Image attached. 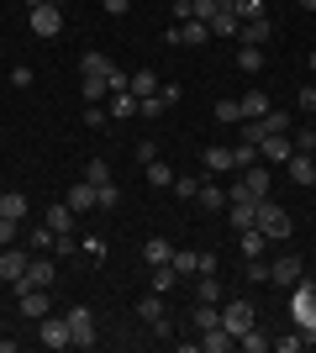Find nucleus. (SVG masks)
Instances as JSON below:
<instances>
[{
    "instance_id": "obj_1",
    "label": "nucleus",
    "mask_w": 316,
    "mask_h": 353,
    "mask_svg": "<svg viewBox=\"0 0 316 353\" xmlns=\"http://www.w3.org/2000/svg\"><path fill=\"white\" fill-rule=\"evenodd\" d=\"M127 79H132V74L116 69L105 53H85V59H79V90H85V105H101L111 90H127Z\"/></svg>"
},
{
    "instance_id": "obj_2",
    "label": "nucleus",
    "mask_w": 316,
    "mask_h": 353,
    "mask_svg": "<svg viewBox=\"0 0 316 353\" xmlns=\"http://www.w3.org/2000/svg\"><path fill=\"white\" fill-rule=\"evenodd\" d=\"M258 232L269 237V243H290V232H295V216H290L285 206H274V201H258Z\"/></svg>"
},
{
    "instance_id": "obj_3",
    "label": "nucleus",
    "mask_w": 316,
    "mask_h": 353,
    "mask_svg": "<svg viewBox=\"0 0 316 353\" xmlns=\"http://www.w3.org/2000/svg\"><path fill=\"white\" fill-rule=\"evenodd\" d=\"M290 311H295V327H316V280H295L290 285Z\"/></svg>"
},
{
    "instance_id": "obj_4",
    "label": "nucleus",
    "mask_w": 316,
    "mask_h": 353,
    "mask_svg": "<svg viewBox=\"0 0 316 353\" xmlns=\"http://www.w3.org/2000/svg\"><path fill=\"white\" fill-rule=\"evenodd\" d=\"M63 316H69V338H74V348H95V311L90 306H69L63 311Z\"/></svg>"
},
{
    "instance_id": "obj_5",
    "label": "nucleus",
    "mask_w": 316,
    "mask_h": 353,
    "mask_svg": "<svg viewBox=\"0 0 316 353\" xmlns=\"http://www.w3.org/2000/svg\"><path fill=\"white\" fill-rule=\"evenodd\" d=\"M253 322H258V316H253V301H248V295H238V301H227V306H222V327L232 332V338H242Z\"/></svg>"
},
{
    "instance_id": "obj_6",
    "label": "nucleus",
    "mask_w": 316,
    "mask_h": 353,
    "mask_svg": "<svg viewBox=\"0 0 316 353\" xmlns=\"http://www.w3.org/2000/svg\"><path fill=\"white\" fill-rule=\"evenodd\" d=\"M37 338H43V348H74V338H69V316H37Z\"/></svg>"
},
{
    "instance_id": "obj_7",
    "label": "nucleus",
    "mask_w": 316,
    "mask_h": 353,
    "mask_svg": "<svg viewBox=\"0 0 316 353\" xmlns=\"http://www.w3.org/2000/svg\"><path fill=\"white\" fill-rule=\"evenodd\" d=\"M232 190L253 195V201H269V169L264 163H248V169H238V185Z\"/></svg>"
},
{
    "instance_id": "obj_8",
    "label": "nucleus",
    "mask_w": 316,
    "mask_h": 353,
    "mask_svg": "<svg viewBox=\"0 0 316 353\" xmlns=\"http://www.w3.org/2000/svg\"><path fill=\"white\" fill-rule=\"evenodd\" d=\"M306 274V264H301V253H274V264H269V280L280 285V290H290V285Z\"/></svg>"
},
{
    "instance_id": "obj_9",
    "label": "nucleus",
    "mask_w": 316,
    "mask_h": 353,
    "mask_svg": "<svg viewBox=\"0 0 316 353\" xmlns=\"http://www.w3.org/2000/svg\"><path fill=\"white\" fill-rule=\"evenodd\" d=\"M27 264H32V248H16V243H11V248H0V280H6V285L21 280Z\"/></svg>"
},
{
    "instance_id": "obj_10",
    "label": "nucleus",
    "mask_w": 316,
    "mask_h": 353,
    "mask_svg": "<svg viewBox=\"0 0 316 353\" xmlns=\"http://www.w3.org/2000/svg\"><path fill=\"white\" fill-rule=\"evenodd\" d=\"M27 285H43V290H53V280H59V264H53V253H32L27 274H21Z\"/></svg>"
},
{
    "instance_id": "obj_11",
    "label": "nucleus",
    "mask_w": 316,
    "mask_h": 353,
    "mask_svg": "<svg viewBox=\"0 0 316 353\" xmlns=\"http://www.w3.org/2000/svg\"><path fill=\"white\" fill-rule=\"evenodd\" d=\"M32 32H37V37H59V32H63V11H59V6H32Z\"/></svg>"
},
{
    "instance_id": "obj_12",
    "label": "nucleus",
    "mask_w": 316,
    "mask_h": 353,
    "mask_svg": "<svg viewBox=\"0 0 316 353\" xmlns=\"http://www.w3.org/2000/svg\"><path fill=\"white\" fill-rule=\"evenodd\" d=\"M269 37H274L269 16H253V21H238V43H242V48H264Z\"/></svg>"
},
{
    "instance_id": "obj_13",
    "label": "nucleus",
    "mask_w": 316,
    "mask_h": 353,
    "mask_svg": "<svg viewBox=\"0 0 316 353\" xmlns=\"http://www.w3.org/2000/svg\"><path fill=\"white\" fill-rule=\"evenodd\" d=\"M290 153H295V143H290V132H269L264 143H258V159L264 163H285Z\"/></svg>"
},
{
    "instance_id": "obj_14",
    "label": "nucleus",
    "mask_w": 316,
    "mask_h": 353,
    "mask_svg": "<svg viewBox=\"0 0 316 353\" xmlns=\"http://www.w3.org/2000/svg\"><path fill=\"white\" fill-rule=\"evenodd\" d=\"M285 169H290V179H295V185H306V190L316 185V153H290Z\"/></svg>"
},
{
    "instance_id": "obj_15",
    "label": "nucleus",
    "mask_w": 316,
    "mask_h": 353,
    "mask_svg": "<svg viewBox=\"0 0 316 353\" xmlns=\"http://www.w3.org/2000/svg\"><path fill=\"white\" fill-rule=\"evenodd\" d=\"M105 111H111V121H132L137 117V95L132 90H111V95H105Z\"/></svg>"
},
{
    "instance_id": "obj_16",
    "label": "nucleus",
    "mask_w": 316,
    "mask_h": 353,
    "mask_svg": "<svg viewBox=\"0 0 316 353\" xmlns=\"http://www.w3.org/2000/svg\"><path fill=\"white\" fill-rule=\"evenodd\" d=\"M200 348H206V353H232V348H238V338L216 322V327H206V332H200Z\"/></svg>"
},
{
    "instance_id": "obj_17",
    "label": "nucleus",
    "mask_w": 316,
    "mask_h": 353,
    "mask_svg": "<svg viewBox=\"0 0 316 353\" xmlns=\"http://www.w3.org/2000/svg\"><path fill=\"white\" fill-rule=\"evenodd\" d=\"M211 27V37H238V11H232V0H222V11L206 21Z\"/></svg>"
},
{
    "instance_id": "obj_18",
    "label": "nucleus",
    "mask_w": 316,
    "mask_h": 353,
    "mask_svg": "<svg viewBox=\"0 0 316 353\" xmlns=\"http://www.w3.org/2000/svg\"><path fill=\"white\" fill-rule=\"evenodd\" d=\"M200 163H206V169H200V174H227V169H232V148H222V143H216V148H206V153H200Z\"/></svg>"
},
{
    "instance_id": "obj_19",
    "label": "nucleus",
    "mask_w": 316,
    "mask_h": 353,
    "mask_svg": "<svg viewBox=\"0 0 316 353\" xmlns=\"http://www.w3.org/2000/svg\"><path fill=\"white\" fill-rule=\"evenodd\" d=\"M169 259H174V243H169V237H148V243H143V264L148 269L169 264Z\"/></svg>"
},
{
    "instance_id": "obj_20",
    "label": "nucleus",
    "mask_w": 316,
    "mask_h": 353,
    "mask_svg": "<svg viewBox=\"0 0 316 353\" xmlns=\"http://www.w3.org/2000/svg\"><path fill=\"white\" fill-rule=\"evenodd\" d=\"M169 264H174V274H180V280H196V274H200V248H174V259H169Z\"/></svg>"
},
{
    "instance_id": "obj_21",
    "label": "nucleus",
    "mask_w": 316,
    "mask_h": 353,
    "mask_svg": "<svg viewBox=\"0 0 316 353\" xmlns=\"http://www.w3.org/2000/svg\"><path fill=\"white\" fill-rule=\"evenodd\" d=\"M0 216H11V221H27V216H32L27 195H21V190H0Z\"/></svg>"
},
{
    "instance_id": "obj_22",
    "label": "nucleus",
    "mask_w": 316,
    "mask_h": 353,
    "mask_svg": "<svg viewBox=\"0 0 316 353\" xmlns=\"http://www.w3.org/2000/svg\"><path fill=\"white\" fill-rule=\"evenodd\" d=\"M137 316H143L148 327H158V322H164V295H158V290H148L143 301H137Z\"/></svg>"
},
{
    "instance_id": "obj_23",
    "label": "nucleus",
    "mask_w": 316,
    "mask_h": 353,
    "mask_svg": "<svg viewBox=\"0 0 316 353\" xmlns=\"http://www.w3.org/2000/svg\"><path fill=\"white\" fill-rule=\"evenodd\" d=\"M143 179H148L153 190H169V185H174V169H169L164 159H153V163H143Z\"/></svg>"
},
{
    "instance_id": "obj_24",
    "label": "nucleus",
    "mask_w": 316,
    "mask_h": 353,
    "mask_svg": "<svg viewBox=\"0 0 316 353\" xmlns=\"http://www.w3.org/2000/svg\"><path fill=\"white\" fill-rule=\"evenodd\" d=\"M127 90H132L137 101H148V95H158V74H153V69H137L132 79H127Z\"/></svg>"
},
{
    "instance_id": "obj_25",
    "label": "nucleus",
    "mask_w": 316,
    "mask_h": 353,
    "mask_svg": "<svg viewBox=\"0 0 316 353\" xmlns=\"http://www.w3.org/2000/svg\"><path fill=\"white\" fill-rule=\"evenodd\" d=\"M43 221L53 227V232H69V227H74V206H69V201H59V206L43 211Z\"/></svg>"
},
{
    "instance_id": "obj_26",
    "label": "nucleus",
    "mask_w": 316,
    "mask_h": 353,
    "mask_svg": "<svg viewBox=\"0 0 316 353\" xmlns=\"http://www.w3.org/2000/svg\"><path fill=\"white\" fill-rule=\"evenodd\" d=\"M69 206H74V216H79V211H95V185H90V179H74V190H69Z\"/></svg>"
},
{
    "instance_id": "obj_27",
    "label": "nucleus",
    "mask_w": 316,
    "mask_h": 353,
    "mask_svg": "<svg viewBox=\"0 0 316 353\" xmlns=\"http://www.w3.org/2000/svg\"><path fill=\"white\" fill-rule=\"evenodd\" d=\"M238 105H242V121H258L264 111H269V95H264V90H248Z\"/></svg>"
},
{
    "instance_id": "obj_28",
    "label": "nucleus",
    "mask_w": 316,
    "mask_h": 353,
    "mask_svg": "<svg viewBox=\"0 0 316 353\" xmlns=\"http://www.w3.org/2000/svg\"><path fill=\"white\" fill-rule=\"evenodd\" d=\"M206 211H227V190L222 185H211V179H200V195H196Z\"/></svg>"
},
{
    "instance_id": "obj_29",
    "label": "nucleus",
    "mask_w": 316,
    "mask_h": 353,
    "mask_svg": "<svg viewBox=\"0 0 316 353\" xmlns=\"http://www.w3.org/2000/svg\"><path fill=\"white\" fill-rule=\"evenodd\" d=\"M269 343H274V338H269V332H258V322H253V327L238 338V348H242V353H269Z\"/></svg>"
},
{
    "instance_id": "obj_30",
    "label": "nucleus",
    "mask_w": 316,
    "mask_h": 353,
    "mask_svg": "<svg viewBox=\"0 0 316 353\" xmlns=\"http://www.w3.org/2000/svg\"><path fill=\"white\" fill-rule=\"evenodd\" d=\"M242 237V259H264V248H269V237L258 232V227H248V232H238Z\"/></svg>"
},
{
    "instance_id": "obj_31",
    "label": "nucleus",
    "mask_w": 316,
    "mask_h": 353,
    "mask_svg": "<svg viewBox=\"0 0 316 353\" xmlns=\"http://www.w3.org/2000/svg\"><path fill=\"white\" fill-rule=\"evenodd\" d=\"M200 179H206V174H174V185H169V190L180 195V201H196V195H200Z\"/></svg>"
},
{
    "instance_id": "obj_32",
    "label": "nucleus",
    "mask_w": 316,
    "mask_h": 353,
    "mask_svg": "<svg viewBox=\"0 0 316 353\" xmlns=\"http://www.w3.org/2000/svg\"><path fill=\"white\" fill-rule=\"evenodd\" d=\"M53 243H59V232L43 221V227H32V243H27V248H32V253H53Z\"/></svg>"
},
{
    "instance_id": "obj_33",
    "label": "nucleus",
    "mask_w": 316,
    "mask_h": 353,
    "mask_svg": "<svg viewBox=\"0 0 316 353\" xmlns=\"http://www.w3.org/2000/svg\"><path fill=\"white\" fill-rule=\"evenodd\" d=\"M238 69L242 74H264V48H238Z\"/></svg>"
},
{
    "instance_id": "obj_34",
    "label": "nucleus",
    "mask_w": 316,
    "mask_h": 353,
    "mask_svg": "<svg viewBox=\"0 0 316 353\" xmlns=\"http://www.w3.org/2000/svg\"><path fill=\"white\" fill-rule=\"evenodd\" d=\"M248 163H264V159H258V143H242V137H238V148H232V169H248Z\"/></svg>"
},
{
    "instance_id": "obj_35",
    "label": "nucleus",
    "mask_w": 316,
    "mask_h": 353,
    "mask_svg": "<svg viewBox=\"0 0 316 353\" xmlns=\"http://www.w3.org/2000/svg\"><path fill=\"white\" fill-rule=\"evenodd\" d=\"M258 127H264V137H269V132H290V117H285V111H274V105H269V111L258 117Z\"/></svg>"
},
{
    "instance_id": "obj_36",
    "label": "nucleus",
    "mask_w": 316,
    "mask_h": 353,
    "mask_svg": "<svg viewBox=\"0 0 316 353\" xmlns=\"http://www.w3.org/2000/svg\"><path fill=\"white\" fill-rule=\"evenodd\" d=\"M174 285H180V274H174V264H158V269H153V290H158V295H169V290H174Z\"/></svg>"
},
{
    "instance_id": "obj_37",
    "label": "nucleus",
    "mask_w": 316,
    "mask_h": 353,
    "mask_svg": "<svg viewBox=\"0 0 316 353\" xmlns=\"http://www.w3.org/2000/svg\"><path fill=\"white\" fill-rule=\"evenodd\" d=\"M211 117L222 121V127H238V121H242V105H238V101H216V111H211Z\"/></svg>"
},
{
    "instance_id": "obj_38",
    "label": "nucleus",
    "mask_w": 316,
    "mask_h": 353,
    "mask_svg": "<svg viewBox=\"0 0 316 353\" xmlns=\"http://www.w3.org/2000/svg\"><path fill=\"white\" fill-rule=\"evenodd\" d=\"M196 295H200V301H216V306H222V280H216V274H196Z\"/></svg>"
},
{
    "instance_id": "obj_39",
    "label": "nucleus",
    "mask_w": 316,
    "mask_h": 353,
    "mask_svg": "<svg viewBox=\"0 0 316 353\" xmlns=\"http://www.w3.org/2000/svg\"><path fill=\"white\" fill-rule=\"evenodd\" d=\"M121 201V190H116V179H111V185H95V211H111Z\"/></svg>"
},
{
    "instance_id": "obj_40",
    "label": "nucleus",
    "mask_w": 316,
    "mask_h": 353,
    "mask_svg": "<svg viewBox=\"0 0 316 353\" xmlns=\"http://www.w3.org/2000/svg\"><path fill=\"white\" fill-rule=\"evenodd\" d=\"M85 179H90V185H111V163H105V159H90V163H85Z\"/></svg>"
},
{
    "instance_id": "obj_41",
    "label": "nucleus",
    "mask_w": 316,
    "mask_h": 353,
    "mask_svg": "<svg viewBox=\"0 0 316 353\" xmlns=\"http://www.w3.org/2000/svg\"><path fill=\"white\" fill-rule=\"evenodd\" d=\"M290 143H295V153H316V127H295Z\"/></svg>"
},
{
    "instance_id": "obj_42",
    "label": "nucleus",
    "mask_w": 316,
    "mask_h": 353,
    "mask_svg": "<svg viewBox=\"0 0 316 353\" xmlns=\"http://www.w3.org/2000/svg\"><path fill=\"white\" fill-rule=\"evenodd\" d=\"M232 11H238V21H253V16H264V0H232Z\"/></svg>"
},
{
    "instance_id": "obj_43",
    "label": "nucleus",
    "mask_w": 316,
    "mask_h": 353,
    "mask_svg": "<svg viewBox=\"0 0 316 353\" xmlns=\"http://www.w3.org/2000/svg\"><path fill=\"white\" fill-rule=\"evenodd\" d=\"M242 264H248V280L253 285H269V264L264 259H242Z\"/></svg>"
},
{
    "instance_id": "obj_44",
    "label": "nucleus",
    "mask_w": 316,
    "mask_h": 353,
    "mask_svg": "<svg viewBox=\"0 0 316 353\" xmlns=\"http://www.w3.org/2000/svg\"><path fill=\"white\" fill-rule=\"evenodd\" d=\"M105 121H111V111H105V105H85V127H95V132H101Z\"/></svg>"
},
{
    "instance_id": "obj_45",
    "label": "nucleus",
    "mask_w": 316,
    "mask_h": 353,
    "mask_svg": "<svg viewBox=\"0 0 316 353\" xmlns=\"http://www.w3.org/2000/svg\"><path fill=\"white\" fill-rule=\"evenodd\" d=\"M269 348H274V353H295V348H306V343H301V327H295V332H290V338H274Z\"/></svg>"
},
{
    "instance_id": "obj_46",
    "label": "nucleus",
    "mask_w": 316,
    "mask_h": 353,
    "mask_svg": "<svg viewBox=\"0 0 316 353\" xmlns=\"http://www.w3.org/2000/svg\"><path fill=\"white\" fill-rule=\"evenodd\" d=\"M295 105H301L306 117H316V85H301V95H295Z\"/></svg>"
},
{
    "instance_id": "obj_47",
    "label": "nucleus",
    "mask_w": 316,
    "mask_h": 353,
    "mask_svg": "<svg viewBox=\"0 0 316 353\" xmlns=\"http://www.w3.org/2000/svg\"><path fill=\"white\" fill-rule=\"evenodd\" d=\"M132 153H137V163H153V159H158V143H153V137H143Z\"/></svg>"
},
{
    "instance_id": "obj_48",
    "label": "nucleus",
    "mask_w": 316,
    "mask_h": 353,
    "mask_svg": "<svg viewBox=\"0 0 316 353\" xmlns=\"http://www.w3.org/2000/svg\"><path fill=\"white\" fill-rule=\"evenodd\" d=\"M16 227H21V221H11V216H0V248H11V243H16Z\"/></svg>"
},
{
    "instance_id": "obj_49",
    "label": "nucleus",
    "mask_w": 316,
    "mask_h": 353,
    "mask_svg": "<svg viewBox=\"0 0 316 353\" xmlns=\"http://www.w3.org/2000/svg\"><path fill=\"white\" fill-rule=\"evenodd\" d=\"M216 11H222V0H196V21H211Z\"/></svg>"
},
{
    "instance_id": "obj_50",
    "label": "nucleus",
    "mask_w": 316,
    "mask_h": 353,
    "mask_svg": "<svg viewBox=\"0 0 316 353\" xmlns=\"http://www.w3.org/2000/svg\"><path fill=\"white\" fill-rule=\"evenodd\" d=\"M180 95H185L180 85H158V101H164V105H180Z\"/></svg>"
},
{
    "instance_id": "obj_51",
    "label": "nucleus",
    "mask_w": 316,
    "mask_h": 353,
    "mask_svg": "<svg viewBox=\"0 0 316 353\" xmlns=\"http://www.w3.org/2000/svg\"><path fill=\"white\" fill-rule=\"evenodd\" d=\"M101 6H105V16H127L132 11V0H101Z\"/></svg>"
},
{
    "instance_id": "obj_52",
    "label": "nucleus",
    "mask_w": 316,
    "mask_h": 353,
    "mask_svg": "<svg viewBox=\"0 0 316 353\" xmlns=\"http://www.w3.org/2000/svg\"><path fill=\"white\" fill-rule=\"evenodd\" d=\"M11 85H21V90L32 85V69H27V63H16V69H11Z\"/></svg>"
},
{
    "instance_id": "obj_53",
    "label": "nucleus",
    "mask_w": 316,
    "mask_h": 353,
    "mask_svg": "<svg viewBox=\"0 0 316 353\" xmlns=\"http://www.w3.org/2000/svg\"><path fill=\"white\" fill-rule=\"evenodd\" d=\"M295 6H301V11H316V0H295Z\"/></svg>"
},
{
    "instance_id": "obj_54",
    "label": "nucleus",
    "mask_w": 316,
    "mask_h": 353,
    "mask_svg": "<svg viewBox=\"0 0 316 353\" xmlns=\"http://www.w3.org/2000/svg\"><path fill=\"white\" fill-rule=\"evenodd\" d=\"M48 6H59V11H63V6H69V0H48Z\"/></svg>"
},
{
    "instance_id": "obj_55",
    "label": "nucleus",
    "mask_w": 316,
    "mask_h": 353,
    "mask_svg": "<svg viewBox=\"0 0 316 353\" xmlns=\"http://www.w3.org/2000/svg\"><path fill=\"white\" fill-rule=\"evenodd\" d=\"M32 6H48V0H27V11H32Z\"/></svg>"
},
{
    "instance_id": "obj_56",
    "label": "nucleus",
    "mask_w": 316,
    "mask_h": 353,
    "mask_svg": "<svg viewBox=\"0 0 316 353\" xmlns=\"http://www.w3.org/2000/svg\"><path fill=\"white\" fill-rule=\"evenodd\" d=\"M311 69H316V48H311Z\"/></svg>"
}]
</instances>
